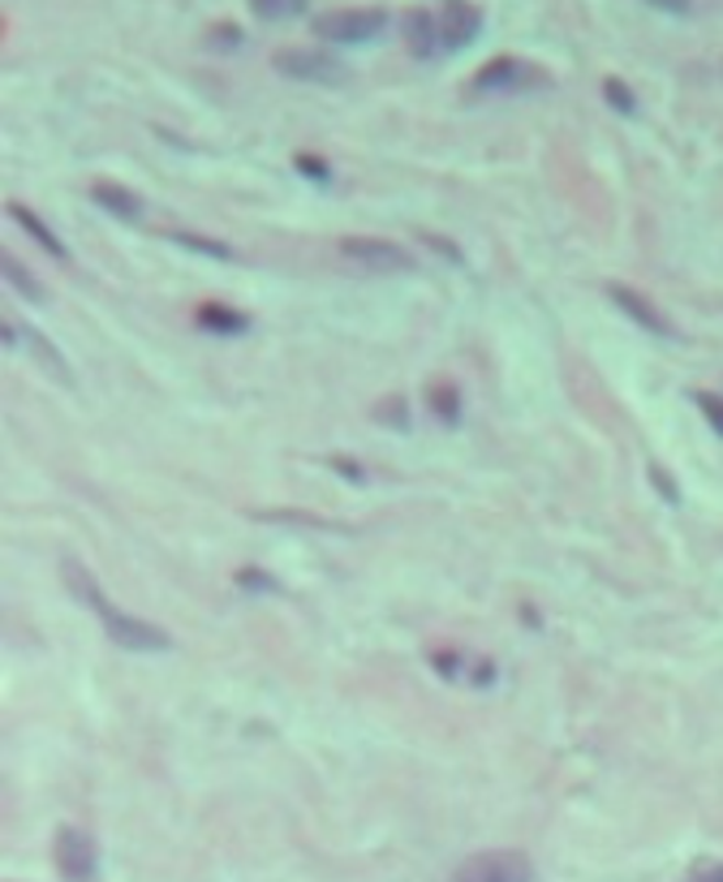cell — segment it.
Wrapping results in <instances>:
<instances>
[{
  "label": "cell",
  "mask_w": 723,
  "mask_h": 882,
  "mask_svg": "<svg viewBox=\"0 0 723 882\" xmlns=\"http://www.w3.org/2000/svg\"><path fill=\"white\" fill-rule=\"evenodd\" d=\"M693 405H698L702 417L715 426V435H723V397L720 392H707V388H702V392H693Z\"/></svg>",
  "instance_id": "obj_19"
},
{
  "label": "cell",
  "mask_w": 723,
  "mask_h": 882,
  "mask_svg": "<svg viewBox=\"0 0 723 882\" xmlns=\"http://www.w3.org/2000/svg\"><path fill=\"white\" fill-rule=\"evenodd\" d=\"M13 332L22 336V340H13V345H26V349H31V358L44 366L56 383H74V379H69V366H65V358L52 349L48 336H40V332H22V327H18V319H13Z\"/></svg>",
  "instance_id": "obj_12"
},
{
  "label": "cell",
  "mask_w": 723,
  "mask_h": 882,
  "mask_svg": "<svg viewBox=\"0 0 723 882\" xmlns=\"http://www.w3.org/2000/svg\"><path fill=\"white\" fill-rule=\"evenodd\" d=\"M608 298L620 306V314H629L637 327H646V332H655V336H664V340H676V327H671L664 311L655 306V302H646L637 289H629V284H608Z\"/></svg>",
  "instance_id": "obj_9"
},
{
  "label": "cell",
  "mask_w": 723,
  "mask_h": 882,
  "mask_svg": "<svg viewBox=\"0 0 723 882\" xmlns=\"http://www.w3.org/2000/svg\"><path fill=\"white\" fill-rule=\"evenodd\" d=\"M276 69L298 78V82H323V87H336L345 82V65L327 53H310V48H289V53L276 56Z\"/></svg>",
  "instance_id": "obj_7"
},
{
  "label": "cell",
  "mask_w": 723,
  "mask_h": 882,
  "mask_svg": "<svg viewBox=\"0 0 723 882\" xmlns=\"http://www.w3.org/2000/svg\"><path fill=\"white\" fill-rule=\"evenodd\" d=\"M646 4H655V9H664V13H689V9H693V0H646Z\"/></svg>",
  "instance_id": "obj_22"
},
{
  "label": "cell",
  "mask_w": 723,
  "mask_h": 882,
  "mask_svg": "<svg viewBox=\"0 0 723 882\" xmlns=\"http://www.w3.org/2000/svg\"><path fill=\"white\" fill-rule=\"evenodd\" d=\"M9 220H13V224H22V228H26V233H31V237H35V242L48 250L52 259H65V246L56 242V233H52L40 215H31V211L22 208V203H9Z\"/></svg>",
  "instance_id": "obj_15"
},
{
  "label": "cell",
  "mask_w": 723,
  "mask_h": 882,
  "mask_svg": "<svg viewBox=\"0 0 723 882\" xmlns=\"http://www.w3.org/2000/svg\"><path fill=\"white\" fill-rule=\"evenodd\" d=\"M60 572H65V585L100 616V624L108 628V637L121 646V650H147V655H155V650H168V633L164 628H155V624L138 621V616H125L121 607H112L108 599H103V590L96 585V577L82 569L78 560H65L60 565Z\"/></svg>",
  "instance_id": "obj_1"
},
{
  "label": "cell",
  "mask_w": 723,
  "mask_h": 882,
  "mask_svg": "<svg viewBox=\"0 0 723 882\" xmlns=\"http://www.w3.org/2000/svg\"><path fill=\"white\" fill-rule=\"evenodd\" d=\"M603 96H608V104L616 108V112H633V108H637L633 91H629L620 78H608V82H603Z\"/></svg>",
  "instance_id": "obj_20"
},
{
  "label": "cell",
  "mask_w": 723,
  "mask_h": 882,
  "mask_svg": "<svg viewBox=\"0 0 723 882\" xmlns=\"http://www.w3.org/2000/svg\"><path fill=\"white\" fill-rule=\"evenodd\" d=\"M341 255L354 263L358 271H410L413 259L405 246H397V242H383V237H349V242H341Z\"/></svg>",
  "instance_id": "obj_6"
},
{
  "label": "cell",
  "mask_w": 723,
  "mask_h": 882,
  "mask_svg": "<svg viewBox=\"0 0 723 882\" xmlns=\"http://www.w3.org/2000/svg\"><path fill=\"white\" fill-rule=\"evenodd\" d=\"M453 882H534V866L525 852L496 848V852H478V857L461 861Z\"/></svg>",
  "instance_id": "obj_4"
},
{
  "label": "cell",
  "mask_w": 723,
  "mask_h": 882,
  "mask_svg": "<svg viewBox=\"0 0 723 882\" xmlns=\"http://www.w3.org/2000/svg\"><path fill=\"white\" fill-rule=\"evenodd\" d=\"M298 168H302V172H307V177H319V181H327V164H323V159L298 156Z\"/></svg>",
  "instance_id": "obj_21"
},
{
  "label": "cell",
  "mask_w": 723,
  "mask_h": 882,
  "mask_svg": "<svg viewBox=\"0 0 723 882\" xmlns=\"http://www.w3.org/2000/svg\"><path fill=\"white\" fill-rule=\"evenodd\" d=\"M388 26L383 9H332L314 18V35L327 44H366Z\"/></svg>",
  "instance_id": "obj_3"
},
{
  "label": "cell",
  "mask_w": 723,
  "mask_h": 882,
  "mask_svg": "<svg viewBox=\"0 0 723 882\" xmlns=\"http://www.w3.org/2000/svg\"><path fill=\"white\" fill-rule=\"evenodd\" d=\"M435 26H440V48L444 53H461L465 44H474V35L482 31V13L469 0H448L435 13Z\"/></svg>",
  "instance_id": "obj_8"
},
{
  "label": "cell",
  "mask_w": 723,
  "mask_h": 882,
  "mask_svg": "<svg viewBox=\"0 0 723 882\" xmlns=\"http://www.w3.org/2000/svg\"><path fill=\"white\" fill-rule=\"evenodd\" d=\"M405 40H410V53L422 56V60H431V56H440V26H435V13H426V9H413L410 18H405Z\"/></svg>",
  "instance_id": "obj_11"
},
{
  "label": "cell",
  "mask_w": 723,
  "mask_h": 882,
  "mask_svg": "<svg viewBox=\"0 0 723 882\" xmlns=\"http://www.w3.org/2000/svg\"><path fill=\"white\" fill-rule=\"evenodd\" d=\"M435 672L448 676V680H465L469 676V684L474 689H482V684H491L496 680V663H482V659H465V655H457V650H448V655H440L435 650Z\"/></svg>",
  "instance_id": "obj_10"
},
{
  "label": "cell",
  "mask_w": 723,
  "mask_h": 882,
  "mask_svg": "<svg viewBox=\"0 0 723 882\" xmlns=\"http://www.w3.org/2000/svg\"><path fill=\"white\" fill-rule=\"evenodd\" d=\"M0 276H4V280H9V284H13V289L26 298V302H48V289H44L35 276H26V267L13 259L9 250L0 255Z\"/></svg>",
  "instance_id": "obj_16"
},
{
  "label": "cell",
  "mask_w": 723,
  "mask_h": 882,
  "mask_svg": "<svg viewBox=\"0 0 723 882\" xmlns=\"http://www.w3.org/2000/svg\"><path fill=\"white\" fill-rule=\"evenodd\" d=\"M251 9L267 22H289V18L307 13V0H251Z\"/></svg>",
  "instance_id": "obj_18"
},
{
  "label": "cell",
  "mask_w": 723,
  "mask_h": 882,
  "mask_svg": "<svg viewBox=\"0 0 723 882\" xmlns=\"http://www.w3.org/2000/svg\"><path fill=\"white\" fill-rule=\"evenodd\" d=\"M56 870L65 882H91L96 879V866H100V852H96V839L82 827H60L56 830Z\"/></svg>",
  "instance_id": "obj_5"
},
{
  "label": "cell",
  "mask_w": 723,
  "mask_h": 882,
  "mask_svg": "<svg viewBox=\"0 0 723 882\" xmlns=\"http://www.w3.org/2000/svg\"><path fill=\"white\" fill-rule=\"evenodd\" d=\"M478 96H521V91H543L552 87V78L530 65V60H516V56H496L491 65H482L469 82Z\"/></svg>",
  "instance_id": "obj_2"
},
{
  "label": "cell",
  "mask_w": 723,
  "mask_h": 882,
  "mask_svg": "<svg viewBox=\"0 0 723 882\" xmlns=\"http://www.w3.org/2000/svg\"><path fill=\"white\" fill-rule=\"evenodd\" d=\"M650 478H655V482H659V487H664V495H668L671 504H676V500H680V495H676V487H671V482H668V469H650Z\"/></svg>",
  "instance_id": "obj_23"
},
{
  "label": "cell",
  "mask_w": 723,
  "mask_h": 882,
  "mask_svg": "<svg viewBox=\"0 0 723 882\" xmlns=\"http://www.w3.org/2000/svg\"><path fill=\"white\" fill-rule=\"evenodd\" d=\"M91 194H96V203H100L103 211H112V215H121V220H138V215H143V199L130 194V190L116 186V181H96Z\"/></svg>",
  "instance_id": "obj_13"
},
{
  "label": "cell",
  "mask_w": 723,
  "mask_h": 882,
  "mask_svg": "<svg viewBox=\"0 0 723 882\" xmlns=\"http://www.w3.org/2000/svg\"><path fill=\"white\" fill-rule=\"evenodd\" d=\"M199 323H203L207 332H215V336H237V332L251 327L246 314L224 306V302H203V306H199Z\"/></svg>",
  "instance_id": "obj_14"
},
{
  "label": "cell",
  "mask_w": 723,
  "mask_h": 882,
  "mask_svg": "<svg viewBox=\"0 0 723 882\" xmlns=\"http://www.w3.org/2000/svg\"><path fill=\"white\" fill-rule=\"evenodd\" d=\"M426 405H431V414L440 417V422H457V417H461V392H457V383L435 379V383L426 388Z\"/></svg>",
  "instance_id": "obj_17"
},
{
  "label": "cell",
  "mask_w": 723,
  "mask_h": 882,
  "mask_svg": "<svg viewBox=\"0 0 723 882\" xmlns=\"http://www.w3.org/2000/svg\"><path fill=\"white\" fill-rule=\"evenodd\" d=\"M685 882H723V866H711V870H702V874H693Z\"/></svg>",
  "instance_id": "obj_24"
}]
</instances>
